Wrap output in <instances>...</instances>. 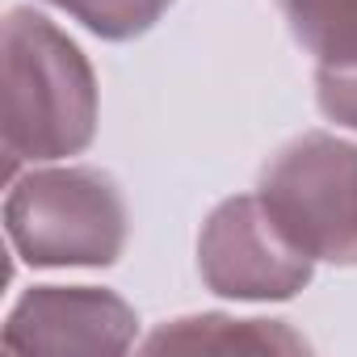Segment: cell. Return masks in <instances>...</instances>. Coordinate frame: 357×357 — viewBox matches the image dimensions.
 Instances as JSON below:
<instances>
[{
	"mask_svg": "<svg viewBox=\"0 0 357 357\" xmlns=\"http://www.w3.org/2000/svg\"><path fill=\"white\" fill-rule=\"evenodd\" d=\"M5 51V176L22 164L80 155L97 135V76L84 51L43 13L9 9Z\"/></svg>",
	"mask_w": 357,
	"mask_h": 357,
	"instance_id": "cell-1",
	"label": "cell"
},
{
	"mask_svg": "<svg viewBox=\"0 0 357 357\" xmlns=\"http://www.w3.org/2000/svg\"><path fill=\"white\" fill-rule=\"evenodd\" d=\"M13 252L34 269H101L126 248L130 215L122 185L93 164H51L13 176L5 198Z\"/></svg>",
	"mask_w": 357,
	"mask_h": 357,
	"instance_id": "cell-2",
	"label": "cell"
},
{
	"mask_svg": "<svg viewBox=\"0 0 357 357\" xmlns=\"http://www.w3.org/2000/svg\"><path fill=\"white\" fill-rule=\"evenodd\" d=\"M261 198L315 261L357 265V143L294 135L261 168Z\"/></svg>",
	"mask_w": 357,
	"mask_h": 357,
	"instance_id": "cell-3",
	"label": "cell"
},
{
	"mask_svg": "<svg viewBox=\"0 0 357 357\" xmlns=\"http://www.w3.org/2000/svg\"><path fill=\"white\" fill-rule=\"evenodd\" d=\"M315 257L278 223L261 194L227 198L198 236L202 282L236 303H282L311 282Z\"/></svg>",
	"mask_w": 357,
	"mask_h": 357,
	"instance_id": "cell-4",
	"label": "cell"
},
{
	"mask_svg": "<svg viewBox=\"0 0 357 357\" xmlns=\"http://www.w3.org/2000/svg\"><path fill=\"white\" fill-rule=\"evenodd\" d=\"M135 307L97 286H34L5 324L17 353H126L135 344Z\"/></svg>",
	"mask_w": 357,
	"mask_h": 357,
	"instance_id": "cell-5",
	"label": "cell"
},
{
	"mask_svg": "<svg viewBox=\"0 0 357 357\" xmlns=\"http://www.w3.org/2000/svg\"><path fill=\"white\" fill-rule=\"evenodd\" d=\"M147 353L202 349V353H303L307 340L282 319H236V315H185L155 328L143 340Z\"/></svg>",
	"mask_w": 357,
	"mask_h": 357,
	"instance_id": "cell-6",
	"label": "cell"
},
{
	"mask_svg": "<svg viewBox=\"0 0 357 357\" xmlns=\"http://www.w3.org/2000/svg\"><path fill=\"white\" fill-rule=\"evenodd\" d=\"M278 13L315 63L357 55V0H278Z\"/></svg>",
	"mask_w": 357,
	"mask_h": 357,
	"instance_id": "cell-7",
	"label": "cell"
},
{
	"mask_svg": "<svg viewBox=\"0 0 357 357\" xmlns=\"http://www.w3.org/2000/svg\"><path fill=\"white\" fill-rule=\"evenodd\" d=\"M47 5L63 9L72 22L105 43H130L172 9V0H47Z\"/></svg>",
	"mask_w": 357,
	"mask_h": 357,
	"instance_id": "cell-8",
	"label": "cell"
},
{
	"mask_svg": "<svg viewBox=\"0 0 357 357\" xmlns=\"http://www.w3.org/2000/svg\"><path fill=\"white\" fill-rule=\"evenodd\" d=\"M315 101L328 122L357 130V55L315 63Z\"/></svg>",
	"mask_w": 357,
	"mask_h": 357,
	"instance_id": "cell-9",
	"label": "cell"
}]
</instances>
